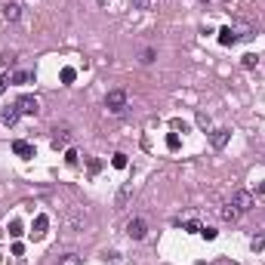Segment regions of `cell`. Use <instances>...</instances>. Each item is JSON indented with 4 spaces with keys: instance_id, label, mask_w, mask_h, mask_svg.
Returning <instances> with one entry per match:
<instances>
[{
    "instance_id": "obj_1",
    "label": "cell",
    "mask_w": 265,
    "mask_h": 265,
    "mask_svg": "<svg viewBox=\"0 0 265 265\" xmlns=\"http://www.w3.org/2000/svg\"><path fill=\"white\" fill-rule=\"evenodd\" d=\"M105 108L111 114H120L126 108V93H123V89H111V93L105 96Z\"/></svg>"
},
{
    "instance_id": "obj_2",
    "label": "cell",
    "mask_w": 265,
    "mask_h": 265,
    "mask_svg": "<svg viewBox=\"0 0 265 265\" xmlns=\"http://www.w3.org/2000/svg\"><path fill=\"white\" fill-rule=\"evenodd\" d=\"M19 118H22V111H19L16 102H13V105H3V108H0V123L16 126V123H19Z\"/></svg>"
},
{
    "instance_id": "obj_3",
    "label": "cell",
    "mask_w": 265,
    "mask_h": 265,
    "mask_svg": "<svg viewBox=\"0 0 265 265\" xmlns=\"http://www.w3.org/2000/svg\"><path fill=\"white\" fill-rule=\"evenodd\" d=\"M232 206H237V213H247L250 206H253V194L244 191V188L235 191V194H232Z\"/></svg>"
},
{
    "instance_id": "obj_4",
    "label": "cell",
    "mask_w": 265,
    "mask_h": 265,
    "mask_svg": "<svg viewBox=\"0 0 265 265\" xmlns=\"http://www.w3.org/2000/svg\"><path fill=\"white\" fill-rule=\"evenodd\" d=\"M126 235H130L133 240H142L148 235V225H145V219H130L126 222Z\"/></svg>"
},
{
    "instance_id": "obj_5",
    "label": "cell",
    "mask_w": 265,
    "mask_h": 265,
    "mask_svg": "<svg viewBox=\"0 0 265 265\" xmlns=\"http://www.w3.org/2000/svg\"><path fill=\"white\" fill-rule=\"evenodd\" d=\"M16 105H19L22 114H37V111H40V102L34 99V96H19V99H16Z\"/></svg>"
},
{
    "instance_id": "obj_6",
    "label": "cell",
    "mask_w": 265,
    "mask_h": 265,
    "mask_svg": "<svg viewBox=\"0 0 265 265\" xmlns=\"http://www.w3.org/2000/svg\"><path fill=\"white\" fill-rule=\"evenodd\" d=\"M68 142H71V130H68V126H56L53 130V148H65Z\"/></svg>"
},
{
    "instance_id": "obj_7",
    "label": "cell",
    "mask_w": 265,
    "mask_h": 265,
    "mask_svg": "<svg viewBox=\"0 0 265 265\" xmlns=\"http://www.w3.org/2000/svg\"><path fill=\"white\" fill-rule=\"evenodd\" d=\"M228 139H232V130H222V126L210 133V145H213V148H225Z\"/></svg>"
},
{
    "instance_id": "obj_8",
    "label": "cell",
    "mask_w": 265,
    "mask_h": 265,
    "mask_svg": "<svg viewBox=\"0 0 265 265\" xmlns=\"http://www.w3.org/2000/svg\"><path fill=\"white\" fill-rule=\"evenodd\" d=\"M47 228H50V216H34V225H31V235L34 237H43V235H47Z\"/></svg>"
},
{
    "instance_id": "obj_9",
    "label": "cell",
    "mask_w": 265,
    "mask_h": 265,
    "mask_svg": "<svg viewBox=\"0 0 265 265\" xmlns=\"http://www.w3.org/2000/svg\"><path fill=\"white\" fill-rule=\"evenodd\" d=\"M133 198V182H126V185L118 191V198H114V210H123V206H126V201H130Z\"/></svg>"
},
{
    "instance_id": "obj_10",
    "label": "cell",
    "mask_w": 265,
    "mask_h": 265,
    "mask_svg": "<svg viewBox=\"0 0 265 265\" xmlns=\"http://www.w3.org/2000/svg\"><path fill=\"white\" fill-rule=\"evenodd\" d=\"M13 151H16L19 157H34V145L25 142V139H16V142H13Z\"/></svg>"
},
{
    "instance_id": "obj_11",
    "label": "cell",
    "mask_w": 265,
    "mask_h": 265,
    "mask_svg": "<svg viewBox=\"0 0 265 265\" xmlns=\"http://www.w3.org/2000/svg\"><path fill=\"white\" fill-rule=\"evenodd\" d=\"M232 31H235L237 40H250V37H253V25H250V22H237Z\"/></svg>"
},
{
    "instance_id": "obj_12",
    "label": "cell",
    "mask_w": 265,
    "mask_h": 265,
    "mask_svg": "<svg viewBox=\"0 0 265 265\" xmlns=\"http://www.w3.org/2000/svg\"><path fill=\"white\" fill-rule=\"evenodd\" d=\"M68 225H71L74 232H84V210H80V206H74V210H71V216H68Z\"/></svg>"
},
{
    "instance_id": "obj_13",
    "label": "cell",
    "mask_w": 265,
    "mask_h": 265,
    "mask_svg": "<svg viewBox=\"0 0 265 265\" xmlns=\"http://www.w3.org/2000/svg\"><path fill=\"white\" fill-rule=\"evenodd\" d=\"M219 43H222V47H235V43H237V37H235V31L232 28H219Z\"/></svg>"
},
{
    "instance_id": "obj_14",
    "label": "cell",
    "mask_w": 265,
    "mask_h": 265,
    "mask_svg": "<svg viewBox=\"0 0 265 265\" xmlns=\"http://www.w3.org/2000/svg\"><path fill=\"white\" fill-rule=\"evenodd\" d=\"M19 16H22V6L19 3H3V19L6 22H19Z\"/></svg>"
},
{
    "instance_id": "obj_15",
    "label": "cell",
    "mask_w": 265,
    "mask_h": 265,
    "mask_svg": "<svg viewBox=\"0 0 265 265\" xmlns=\"http://www.w3.org/2000/svg\"><path fill=\"white\" fill-rule=\"evenodd\" d=\"M219 216H222L225 222H237V216H240V213H237V206H232V204H225L222 210H219Z\"/></svg>"
},
{
    "instance_id": "obj_16",
    "label": "cell",
    "mask_w": 265,
    "mask_h": 265,
    "mask_svg": "<svg viewBox=\"0 0 265 265\" xmlns=\"http://www.w3.org/2000/svg\"><path fill=\"white\" fill-rule=\"evenodd\" d=\"M216 235H219V232H216L213 225H201V237H204V240H216Z\"/></svg>"
},
{
    "instance_id": "obj_17",
    "label": "cell",
    "mask_w": 265,
    "mask_h": 265,
    "mask_svg": "<svg viewBox=\"0 0 265 265\" xmlns=\"http://www.w3.org/2000/svg\"><path fill=\"white\" fill-rule=\"evenodd\" d=\"M62 84H74V77H77V71H74V68H62Z\"/></svg>"
},
{
    "instance_id": "obj_18",
    "label": "cell",
    "mask_w": 265,
    "mask_h": 265,
    "mask_svg": "<svg viewBox=\"0 0 265 265\" xmlns=\"http://www.w3.org/2000/svg\"><path fill=\"white\" fill-rule=\"evenodd\" d=\"M250 250H253V253H259V250H265V235H259V237H253V240H250Z\"/></svg>"
},
{
    "instance_id": "obj_19",
    "label": "cell",
    "mask_w": 265,
    "mask_h": 265,
    "mask_svg": "<svg viewBox=\"0 0 265 265\" xmlns=\"http://www.w3.org/2000/svg\"><path fill=\"white\" fill-rule=\"evenodd\" d=\"M59 265H80V256H77V253H68V256L59 259Z\"/></svg>"
},
{
    "instance_id": "obj_20",
    "label": "cell",
    "mask_w": 265,
    "mask_h": 265,
    "mask_svg": "<svg viewBox=\"0 0 265 265\" xmlns=\"http://www.w3.org/2000/svg\"><path fill=\"white\" fill-rule=\"evenodd\" d=\"M111 164L118 167V170H123V167H126V154H123V151H118V154L111 157Z\"/></svg>"
},
{
    "instance_id": "obj_21",
    "label": "cell",
    "mask_w": 265,
    "mask_h": 265,
    "mask_svg": "<svg viewBox=\"0 0 265 265\" xmlns=\"http://www.w3.org/2000/svg\"><path fill=\"white\" fill-rule=\"evenodd\" d=\"M139 62H142V65H151V62H154V50H151V47L142 50V59H139Z\"/></svg>"
},
{
    "instance_id": "obj_22",
    "label": "cell",
    "mask_w": 265,
    "mask_h": 265,
    "mask_svg": "<svg viewBox=\"0 0 265 265\" xmlns=\"http://www.w3.org/2000/svg\"><path fill=\"white\" fill-rule=\"evenodd\" d=\"M256 62H259V59H256V56H253V53H247L244 59H240V65H244V68H256Z\"/></svg>"
},
{
    "instance_id": "obj_23",
    "label": "cell",
    "mask_w": 265,
    "mask_h": 265,
    "mask_svg": "<svg viewBox=\"0 0 265 265\" xmlns=\"http://www.w3.org/2000/svg\"><path fill=\"white\" fill-rule=\"evenodd\" d=\"M9 235H13V237H22V222H19V219H13V222H9Z\"/></svg>"
},
{
    "instance_id": "obj_24",
    "label": "cell",
    "mask_w": 265,
    "mask_h": 265,
    "mask_svg": "<svg viewBox=\"0 0 265 265\" xmlns=\"http://www.w3.org/2000/svg\"><path fill=\"white\" fill-rule=\"evenodd\" d=\"M28 80H31L28 71H16V74H13V84H28Z\"/></svg>"
},
{
    "instance_id": "obj_25",
    "label": "cell",
    "mask_w": 265,
    "mask_h": 265,
    "mask_svg": "<svg viewBox=\"0 0 265 265\" xmlns=\"http://www.w3.org/2000/svg\"><path fill=\"white\" fill-rule=\"evenodd\" d=\"M167 148H170V151H176V148H179V136H176V133L167 136Z\"/></svg>"
},
{
    "instance_id": "obj_26",
    "label": "cell",
    "mask_w": 265,
    "mask_h": 265,
    "mask_svg": "<svg viewBox=\"0 0 265 265\" xmlns=\"http://www.w3.org/2000/svg\"><path fill=\"white\" fill-rule=\"evenodd\" d=\"M65 160H68V167H77V151H74V148H68V151H65Z\"/></svg>"
},
{
    "instance_id": "obj_27",
    "label": "cell",
    "mask_w": 265,
    "mask_h": 265,
    "mask_svg": "<svg viewBox=\"0 0 265 265\" xmlns=\"http://www.w3.org/2000/svg\"><path fill=\"white\" fill-rule=\"evenodd\" d=\"M133 6H136V9H151L154 0H133Z\"/></svg>"
},
{
    "instance_id": "obj_28",
    "label": "cell",
    "mask_w": 265,
    "mask_h": 265,
    "mask_svg": "<svg viewBox=\"0 0 265 265\" xmlns=\"http://www.w3.org/2000/svg\"><path fill=\"white\" fill-rule=\"evenodd\" d=\"M13 256H25V247H22V244H13Z\"/></svg>"
},
{
    "instance_id": "obj_29",
    "label": "cell",
    "mask_w": 265,
    "mask_h": 265,
    "mask_svg": "<svg viewBox=\"0 0 265 265\" xmlns=\"http://www.w3.org/2000/svg\"><path fill=\"white\" fill-rule=\"evenodd\" d=\"M198 123H201L204 130H206V126H210V118H206V114H198Z\"/></svg>"
},
{
    "instance_id": "obj_30",
    "label": "cell",
    "mask_w": 265,
    "mask_h": 265,
    "mask_svg": "<svg viewBox=\"0 0 265 265\" xmlns=\"http://www.w3.org/2000/svg\"><path fill=\"white\" fill-rule=\"evenodd\" d=\"M3 89H6V77H0V93H3Z\"/></svg>"
},
{
    "instance_id": "obj_31",
    "label": "cell",
    "mask_w": 265,
    "mask_h": 265,
    "mask_svg": "<svg viewBox=\"0 0 265 265\" xmlns=\"http://www.w3.org/2000/svg\"><path fill=\"white\" fill-rule=\"evenodd\" d=\"M259 194H265V182H262V185H259Z\"/></svg>"
},
{
    "instance_id": "obj_32",
    "label": "cell",
    "mask_w": 265,
    "mask_h": 265,
    "mask_svg": "<svg viewBox=\"0 0 265 265\" xmlns=\"http://www.w3.org/2000/svg\"><path fill=\"white\" fill-rule=\"evenodd\" d=\"M99 3H102V6H105V3H108V0H99Z\"/></svg>"
},
{
    "instance_id": "obj_33",
    "label": "cell",
    "mask_w": 265,
    "mask_h": 265,
    "mask_svg": "<svg viewBox=\"0 0 265 265\" xmlns=\"http://www.w3.org/2000/svg\"><path fill=\"white\" fill-rule=\"evenodd\" d=\"M219 265H232V262H219Z\"/></svg>"
},
{
    "instance_id": "obj_34",
    "label": "cell",
    "mask_w": 265,
    "mask_h": 265,
    "mask_svg": "<svg viewBox=\"0 0 265 265\" xmlns=\"http://www.w3.org/2000/svg\"><path fill=\"white\" fill-rule=\"evenodd\" d=\"M19 265H22V262H19Z\"/></svg>"
}]
</instances>
